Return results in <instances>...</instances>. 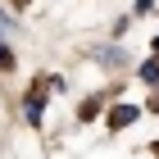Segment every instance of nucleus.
I'll return each instance as SVG.
<instances>
[{
    "mask_svg": "<svg viewBox=\"0 0 159 159\" xmlns=\"http://www.w3.org/2000/svg\"><path fill=\"white\" fill-rule=\"evenodd\" d=\"M91 55H96V59H105V68H118V64H127V55H118V50H109V46H96Z\"/></svg>",
    "mask_w": 159,
    "mask_h": 159,
    "instance_id": "obj_1",
    "label": "nucleus"
},
{
    "mask_svg": "<svg viewBox=\"0 0 159 159\" xmlns=\"http://www.w3.org/2000/svg\"><path fill=\"white\" fill-rule=\"evenodd\" d=\"M132 118H136V109H132V105H118V109L109 114V127H127Z\"/></svg>",
    "mask_w": 159,
    "mask_h": 159,
    "instance_id": "obj_2",
    "label": "nucleus"
},
{
    "mask_svg": "<svg viewBox=\"0 0 159 159\" xmlns=\"http://www.w3.org/2000/svg\"><path fill=\"white\" fill-rule=\"evenodd\" d=\"M141 77H146V82H159V59H150V64H141Z\"/></svg>",
    "mask_w": 159,
    "mask_h": 159,
    "instance_id": "obj_3",
    "label": "nucleus"
},
{
    "mask_svg": "<svg viewBox=\"0 0 159 159\" xmlns=\"http://www.w3.org/2000/svg\"><path fill=\"white\" fill-rule=\"evenodd\" d=\"M27 118H32V123L41 118V96H27Z\"/></svg>",
    "mask_w": 159,
    "mask_h": 159,
    "instance_id": "obj_4",
    "label": "nucleus"
},
{
    "mask_svg": "<svg viewBox=\"0 0 159 159\" xmlns=\"http://www.w3.org/2000/svg\"><path fill=\"white\" fill-rule=\"evenodd\" d=\"M9 27H14V18H9V9H0V37H5Z\"/></svg>",
    "mask_w": 159,
    "mask_h": 159,
    "instance_id": "obj_5",
    "label": "nucleus"
},
{
    "mask_svg": "<svg viewBox=\"0 0 159 159\" xmlns=\"http://www.w3.org/2000/svg\"><path fill=\"white\" fill-rule=\"evenodd\" d=\"M9 64H14V55H9L5 46H0V68H9Z\"/></svg>",
    "mask_w": 159,
    "mask_h": 159,
    "instance_id": "obj_6",
    "label": "nucleus"
}]
</instances>
